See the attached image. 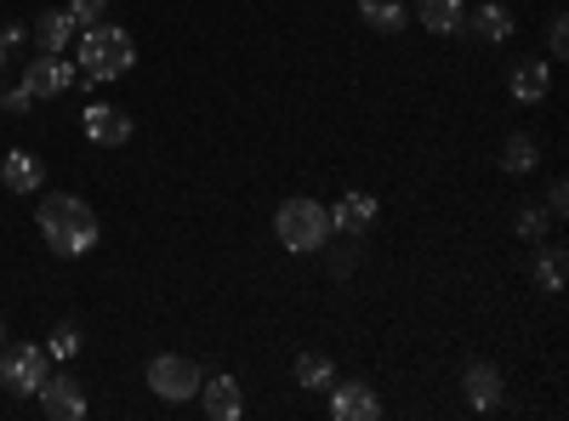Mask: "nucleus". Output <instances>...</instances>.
<instances>
[{"instance_id": "nucleus-1", "label": "nucleus", "mask_w": 569, "mask_h": 421, "mask_svg": "<svg viewBox=\"0 0 569 421\" xmlns=\"http://www.w3.org/2000/svg\"><path fill=\"white\" fill-rule=\"evenodd\" d=\"M34 228H40V240L52 245L58 257H86V251H98V211H91L80 194H46L40 211H34Z\"/></svg>"}, {"instance_id": "nucleus-2", "label": "nucleus", "mask_w": 569, "mask_h": 421, "mask_svg": "<svg viewBox=\"0 0 569 421\" xmlns=\"http://www.w3.org/2000/svg\"><path fill=\"white\" fill-rule=\"evenodd\" d=\"M91 86H103V80H120V74H131L137 69V40L126 34V29H114V23H91L86 34H80V63H74Z\"/></svg>"}, {"instance_id": "nucleus-3", "label": "nucleus", "mask_w": 569, "mask_h": 421, "mask_svg": "<svg viewBox=\"0 0 569 421\" xmlns=\"http://www.w3.org/2000/svg\"><path fill=\"white\" fill-rule=\"evenodd\" d=\"M273 240L284 245V251H325L330 245V211L319 206V200H308V194H297V200H284L279 211H273Z\"/></svg>"}, {"instance_id": "nucleus-4", "label": "nucleus", "mask_w": 569, "mask_h": 421, "mask_svg": "<svg viewBox=\"0 0 569 421\" xmlns=\"http://www.w3.org/2000/svg\"><path fill=\"white\" fill-rule=\"evenodd\" d=\"M46 377H52V353H46V348H34V342L0 348V382H7L12 399H34Z\"/></svg>"}, {"instance_id": "nucleus-5", "label": "nucleus", "mask_w": 569, "mask_h": 421, "mask_svg": "<svg viewBox=\"0 0 569 421\" xmlns=\"http://www.w3.org/2000/svg\"><path fill=\"white\" fill-rule=\"evenodd\" d=\"M200 364L194 359H182V353H154L149 359V393L154 399H166V404H188L200 393Z\"/></svg>"}, {"instance_id": "nucleus-6", "label": "nucleus", "mask_w": 569, "mask_h": 421, "mask_svg": "<svg viewBox=\"0 0 569 421\" xmlns=\"http://www.w3.org/2000/svg\"><path fill=\"white\" fill-rule=\"evenodd\" d=\"M74 74H80V69H74L63 52H40L34 63H23V80H18V86L29 91V98H63V91L74 86Z\"/></svg>"}, {"instance_id": "nucleus-7", "label": "nucleus", "mask_w": 569, "mask_h": 421, "mask_svg": "<svg viewBox=\"0 0 569 421\" xmlns=\"http://www.w3.org/2000/svg\"><path fill=\"white\" fill-rule=\"evenodd\" d=\"M80 131H86V143H98V149H126L137 126H131V114L114 109V103H86Z\"/></svg>"}, {"instance_id": "nucleus-8", "label": "nucleus", "mask_w": 569, "mask_h": 421, "mask_svg": "<svg viewBox=\"0 0 569 421\" xmlns=\"http://www.w3.org/2000/svg\"><path fill=\"white\" fill-rule=\"evenodd\" d=\"M34 399H40V415H52V421H80L86 415V393H80L74 377H46Z\"/></svg>"}, {"instance_id": "nucleus-9", "label": "nucleus", "mask_w": 569, "mask_h": 421, "mask_svg": "<svg viewBox=\"0 0 569 421\" xmlns=\"http://www.w3.org/2000/svg\"><path fill=\"white\" fill-rule=\"evenodd\" d=\"M330 415L337 421H376L382 399L370 393V382H330Z\"/></svg>"}, {"instance_id": "nucleus-10", "label": "nucleus", "mask_w": 569, "mask_h": 421, "mask_svg": "<svg viewBox=\"0 0 569 421\" xmlns=\"http://www.w3.org/2000/svg\"><path fill=\"white\" fill-rule=\"evenodd\" d=\"M194 399L206 404L211 421H240L246 415V393H240V382H233V377H206Z\"/></svg>"}, {"instance_id": "nucleus-11", "label": "nucleus", "mask_w": 569, "mask_h": 421, "mask_svg": "<svg viewBox=\"0 0 569 421\" xmlns=\"http://www.w3.org/2000/svg\"><path fill=\"white\" fill-rule=\"evenodd\" d=\"M330 211V233H348V240H359V233L376 222V194H342L337 206H325Z\"/></svg>"}, {"instance_id": "nucleus-12", "label": "nucleus", "mask_w": 569, "mask_h": 421, "mask_svg": "<svg viewBox=\"0 0 569 421\" xmlns=\"http://www.w3.org/2000/svg\"><path fill=\"white\" fill-rule=\"evenodd\" d=\"M461 393H467L472 410H496V404H501V370H496L490 359H472V364L461 370Z\"/></svg>"}, {"instance_id": "nucleus-13", "label": "nucleus", "mask_w": 569, "mask_h": 421, "mask_svg": "<svg viewBox=\"0 0 569 421\" xmlns=\"http://www.w3.org/2000/svg\"><path fill=\"white\" fill-rule=\"evenodd\" d=\"M507 91H512L518 103H541L547 91H552V63H541V58H518L512 74H507Z\"/></svg>"}, {"instance_id": "nucleus-14", "label": "nucleus", "mask_w": 569, "mask_h": 421, "mask_svg": "<svg viewBox=\"0 0 569 421\" xmlns=\"http://www.w3.org/2000/svg\"><path fill=\"white\" fill-rule=\"evenodd\" d=\"M29 40L40 46V52H63V46L74 40V18L63 7H46V12L29 18Z\"/></svg>"}, {"instance_id": "nucleus-15", "label": "nucleus", "mask_w": 569, "mask_h": 421, "mask_svg": "<svg viewBox=\"0 0 569 421\" xmlns=\"http://www.w3.org/2000/svg\"><path fill=\"white\" fill-rule=\"evenodd\" d=\"M0 182H7L12 194H34L40 182H46V166H40V154H34V149H12L7 160H0Z\"/></svg>"}, {"instance_id": "nucleus-16", "label": "nucleus", "mask_w": 569, "mask_h": 421, "mask_svg": "<svg viewBox=\"0 0 569 421\" xmlns=\"http://www.w3.org/2000/svg\"><path fill=\"white\" fill-rule=\"evenodd\" d=\"M461 29H472L479 40H490V46H501V40H512V12L501 7V0H485L479 12H467V23Z\"/></svg>"}, {"instance_id": "nucleus-17", "label": "nucleus", "mask_w": 569, "mask_h": 421, "mask_svg": "<svg viewBox=\"0 0 569 421\" xmlns=\"http://www.w3.org/2000/svg\"><path fill=\"white\" fill-rule=\"evenodd\" d=\"M416 18L433 34H456L467 23V0H416Z\"/></svg>"}, {"instance_id": "nucleus-18", "label": "nucleus", "mask_w": 569, "mask_h": 421, "mask_svg": "<svg viewBox=\"0 0 569 421\" xmlns=\"http://www.w3.org/2000/svg\"><path fill=\"white\" fill-rule=\"evenodd\" d=\"M530 273H536V291H563V279H569V257H563V245H541L536 262H530Z\"/></svg>"}, {"instance_id": "nucleus-19", "label": "nucleus", "mask_w": 569, "mask_h": 421, "mask_svg": "<svg viewBox=\"0 0 569 421\" xmlns=\"http://www.w3.org/2000/svg\"><path fill=\"white\" fill-rule=\"evenodd\" d=\"M359 18H365L376 34H399V29L410 23L405 0H359Z\"/></svg>"}, {"instance_id": "nucleus-20", "label": "nucleus", "mask_w": 569, "mask_h": 421, "mask_svg": "<svg viewBox=\"0 0 569 421\" xmlns=\"http://www.w3.org/2000/svg\"><path fill=\"white\" fill-rule=\"evenodd\" d=\"M536 160H541V149H536V137H530V131H512L507 143H501V171H512V177L536 171Z\"/></svg>"}, {"instance_id": "nucleus-21", "label": "nucleus", "mask_w": 569, "mask_h": 421, "mask_svg": "<svg viewBox=\"0 0 569 421\" xmlns=\"http://www.w3.org/2000/svg\"><path fill=\"white\" fill-rule=\"evenodd\" d=\"M330 382H337V364H330V353H297V388L325 393Z\"/></svg>"}, {"instance_id": "nucleus-22", "label": "nucleus", "mask_w": 569, "mask_h": 421, "mask_svg": "<svg viewBox=\"0 0 569 421\" xmlns=\"http://www.w3.org/2000/svg\"><path fill=\"white\" fill-rule=\"evenodd\" d=\"M80 324H58V331H52V342H46V353H52V359H74L80 353Z\"/></svg>"}, {"instance_id": "nucleus-23", "label": "nucleus", "mask_w": 569, "mask_h": 421, "mask_svg": "<svg viewBox=\"0 0 569 421\" xmlns=\"http://www.w3.org/2000/svg\"><path fill=\"white\" fill-rule=\"evenodd\" d=\"M63 12L74 18V29H80V23L91 29V23H103V18H109V0H69Z\"/></svg>"}, {"instance_id": "nucleus-24", "label": "nucleus", "mask_w": 569, "mask_h": 421, "mask_svg": "<svg viewBox=\"0 0 569 421\" xmlns=\"http://www.w3.org/2000/svg\"><path fill=\"white\" fill-rule=\"evenodd\" d=\"M353 268H359V240H348V233H342V245L330 251V273L342 279V273H353Z\"/></svg>"}, {"instance_id": "nucleus-25", "label": "nucleus", "mask_w": 569, "mask_h": 421, "mask_svg": "<svg viewBox=\"0 0 569 421\" xmlns=\"http://www.w3.org/2000/svg\"><path fill=\"white\" fill-rule=\"evenodd\" d=\"M547 52H552V63H563V58H569V23H563V12L547 23Z\"/></svg>"}, {"instance_id": "nucleus-26", "label": "nucleus", "mask_w": 569, "mask_h": 421, "mask_svg": "<svg viewBox=\"0 0 569 421\" xmlns=\"http://www.w3.org/2000/svg\"><path fill=\"white\" fill-rule=\"evenodd\" d=\"M518 233H525V240H541V233H547V206H525V211H518Z\"/></svg>"}, {"instance_id": "nucleus-27", "label": "nucleus", "mask_w": 569, "mask_h": 421, "mask_svg": "<svg viewBox=\"0 0 569 421\" xmlns=\"http://www.w3.org/2000/svg\"><path fill=\"white\" fill-rule=\"evenodd\" d=\"M569 211V189H563V177L552 182V189H547V217H563Z\"/></svg>"}, {"instance_id": "nucleus-28", "label": "nucleus", "mask_w": 569, "mask_h": 421, "mask_svg": "<svg viewBox=\"0 0 569 421\" xmlns=\"http://www.w3.org/2000/svg\"><path fill=\"white\" fill-rule=\"evenodd\" d=\"M29 103H34V98H29L23 86H18V91H7V98H0V109H7V114H29Z\"/></svg>"}, {"instance_id": "nucleus-29", "label": "nucleus", "mask_w": 569, "mask_h": 421, "mask_svg": "<svg viewBox=\"0 0 569 421\" xmlns=\"http://www.w3.org/2000/svg\"><path fill=\"white\" fill-rule=\"evenodd\" d=\"M23 40H29V23H7V29H0V46H7V52L23 46Z\"/></svg>"}, {"instance_id": "nucleus-30", "label": "nucleus", "mask_w": 569, "mask_h": 421, "mask_svg": "<svg viewBox=\"0 0 569 421\" xmlns=\"http://www.w3.org/2000/svg\"><path fill=\"white\" fill-rule=\"evenodd\" d=\"M0 348H7V319H0Z\"/></svg>"}, {"instance_id": "nucleus-31", "label": "nucleus", "mask_w": 569, "mask_h": 421, "mask_svg": "<svg viewBox=\"0 0 569 421\" xmlns=\"http://www.w3.org/2000/svg\"><path fill=\"white\" fill-rule=\"evenodd\" d=\"M0 69H7V46H0Z\"/></svg>"}]
</instances>
